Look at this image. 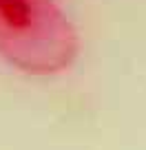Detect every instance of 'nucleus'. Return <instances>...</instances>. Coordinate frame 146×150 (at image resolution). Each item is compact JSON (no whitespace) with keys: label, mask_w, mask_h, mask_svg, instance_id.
I'll list each match as a JSON object with an SVG mask.
<instances>
[{"label":"nucleus","mask_w":146,"mask_h":150,"mask_svg":"<svg viewBox=\"0 0 146 150\" xmlns=\"http://www.w3.org/2000/svg\"><path fill=\"white\" fill-rule=\"evenodd\" d=\"M80 38L58 0H0V57L29 75L66 71Z\"/></svg>","instance_id":"1"}]
</instances>
